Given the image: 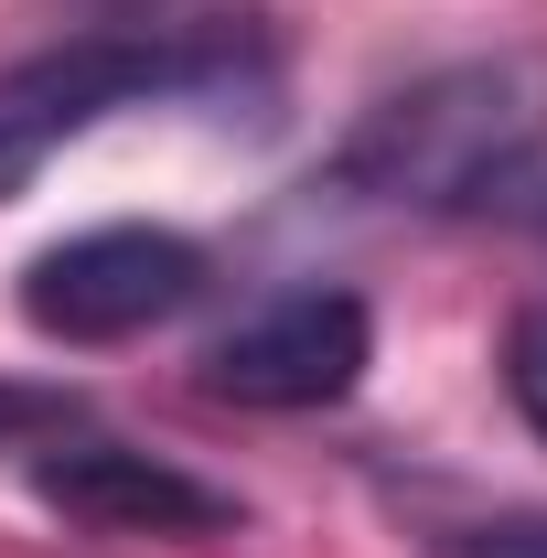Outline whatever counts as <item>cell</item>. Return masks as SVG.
<instances>
[{
    "label": "cell",
    "instance_id": "6da1fadb",
    "mask_svg": "<svg viewBox=\"0 0 547 558\" xmlns=\"http://www.w3.org/2000/svg\"><path fill=\"white\" fill-rule=\"evenodd\" d=\"M547 161V54H462V65L409 75L398 97H376L333 161L312 172V194L365 215H473L515 194Z\"/></svg>",
    "mask_w": 547,
    "mask_h": 558
},
{
    "label": "cell",
    "instance_id": "7a4b0ae2",
    "mask_svg": "<svg viewBox=\"0 0 547 558\" xmlns=\"http://www.w3.org/2000/svg\"><path fill=\"white\" fill-rule=\"evenodd\" d=\"M215 65H226V44H183V33H75V44L22 54L0 75V205L97 119L150 108V97H194Z\"/></svg>",
    "mask_w": 547,
    "mask_h": 558
},
{
    "label": "cell",
    "instance_id": "3957f363",
    "mask_svg": "<svg viewBox=\"0 0 547 558\" xmlns=\"http://www.w3.org/2000/svg\"><path fill=\"white\" fill-rule=\"evenodd\" d=\"M205 301V247L172 226H86L22 269V323L54 344H130Z\"/></svg>",
    "mask_w": 547,
    "mask_h": 558
},
{
    "label": "cell",
    "instance_id": "277c9868",
    "mask_svg": "<svg viewBox=\"0 0 547 558\" xmlns=\"http://www.w3.org/2000/svg\"><path fill=\"white\" fill-rule=\"evenodd\" d=\"M365 354H376V312L354 290H323L312 279V290H279L247 323L215 333L205 387L236 398V409H333V398H354Z\"/></svg>",
    "mask_w": 547,
    "mask_h": 558
},
{
    "label": "cell",
    "instance_id": "5b68a950",
    "mask_svg": "<svg viewBox=\"0 0 547 558\" xmlns=\"http://www.w3.org/2000/svg\"><path fill=\"white\" fill-rule=\"evenodd\" d=\"M33 494L65 515V526H97V537H236L247 505L161 451H130V440H54L33 462Z\"/></svg>",
    "mask_w": 547,
    "mask_h": 558
},
{
    "label": "cell",
    "instance_id": "8992f818",
    "mask_svg": "<svg viewBox=\"0 0 547 558\" xmlns=\"http://www.w3.org/2000/svg\"><path fill=\"white\" fill-rule=\"evenodd\" d=\"M65 429H75V387L0 376V451H22V440H65Z\"/></svg>",
    "mask_w": 547,
    "mask_h": 558
},
{
    "label": "cell",
    "instance_id": "52a82bcc",
    "mask_svg": "<svg viewBox=\"0 0 547 558\" xmlns=\"http://www.w3.org/2000/svg\"><path fill=\"white\" fill-rule=\"evenodd\" d=\"M429 558H547V515H483V526H429Z\"/></svg>",
    "mask_w": 547,
    "mask_h": 558
},
{
    "label": "cell",
    "instance_id": "ba28073f",
    "mask_svg": "<svg viewBox=\"0 0 547 558\" xmlns=\"http://www.w3.org/2000/svg\"><path fill=\"white\" fill-rule=\"evenodd\" d=\"M505 387H515L526 429L547 440V301H526V312H515V333H505Z\"/></svg>",
    "mask_w": 547,
    "mask_h": 558
}]
</instances>
